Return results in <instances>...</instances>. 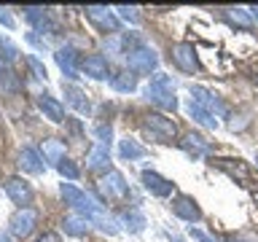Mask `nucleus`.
Masks as SVG:
<instances>
[{"label": "nucleus", "instance_id": "1a4fd4ad", "mask_svg": "<svg viewBox=\"0 0 258 242\" xmlns=\"http://www.w3.org/2000/svg\"><path fill=\"white\" fill-rule=\"evenodd\" d=\"M86 16L102 32H108V35H118V19H116V14H113L110 8H105V6H86Z\"/></svg>", "mask_w": 258, "mask_h": 242}, {"label": "nucleus", "instance_id": "f704fd0d", "mask_svg": "<svg viewBox=\"0 0 258 242\" xmlns=\"http://www.w3.org/2000/svg\"><path fill=\"white\" fill-rule=\"evenodd\" d=\"M0 24H3V27H8V30H14L16 27V22H14V16L6 11V8H0Z\"/></svg>", "mask_w": 258, "mask_h": 242}, {"label": "nucleus", "instance_id": "423d86ee", "mask_svg": "<svg viewBox=\"0 0 258 242\" xmlns=\"http://www.w3.org/2000/svg\"><path fill=\"white\" fill-rule=\"evenodd\" d=\"M188 92H191V100H194V102H199L202 108L210 110L213 116H226V113H229L226 102H223L215 92H210V89L199 86V84H191V86H188Z\"/></svg>", "mask_w": 258, "mask_h": 242}, {"label": "nucleus", "instance_id": "37998d69", "mask_svg": "<svg viewBox=\"0 0 258 242\" xmlns=\"http://www.w3.org/2000/svg\"><path fill=\"white\" fill-rule=\"evenodd\" d=\"M0 73H3V62H0Z\"/></svg>", "mask_w": 258, "mask_h": 242}, {"label": "nucleus", "instance_id": "0eeeda50", "mask_svg": "<svg viewBox=\"0 0 258 242\" xmlns=\"http://www.w3.org/2000/svg\"><path fill=\"white\" fill-rule=\"evenodd\" d=\"M140 180H143V189L156 199H167V197H172V191H175V183L167 180L164 175H159L156 169H143Z\"/></svg>", "mask_w": 258, "mask_h": 242}, {"label": "nucleus", "instance_id": "ea45409f", "mask_svg": "<svg viewBox=\"0 0 258 242\" xmlns=\"http://www.w3.org/2000/svg\"><path fill=\"white\" fill-rule=\"evenodd\" d=\"M247 11H250V16H253V22H258V6H250Z\"/></svg>", "mask_w": 258, "mask_h": 242}, {"label": "nucleus", "instance_id": "a878e982", "mask_svg": "<svg viewBox=\"0 0 258 242\" xmlns=\"http://www.w3.org/2000/svg\"><path fill=\"white\" fill-rule=\"evenodd\" d=\"M118 226H124L126 231H132V234H140L145 229V215L140 213V210H126V213H121L118 218Z\"/></svg>", "mask_w": 258, "mask_h": 242}, {"label": "nucleus", "instance_id": "20e7f679", "mask_svg": "<svg viewBox=\"0 0 258 242\" xmlns=\"http://www.w3.org/2000/svg\"><path fill=\"white\" fill-rule=\"evenodd\" d=\"M143 127H145V132H151L159 143H172L177 137V124L172 118H167L164 113H148V116L143 118Z\"/></svg>", "mask_w": 258, "mask_h": 242}, {"label": "nucleus", "instance_id": "58836bf2", "mask_svg": "<svg viewBox=\"0 0 258 242\" xmlns=\"http://www.w3.org/2000/svg\"><path fill=\"white\" fill-rule=\"evenodd\" d=\"M167 239H169V242H185L180 234H175V231H167Z\"/></svg>", "mask_w": 258, "mask_h": 242}, {"label": "nucleus", "instance_id": "c03bdc74", "mask_svg": "<svg viewBox=\"0 0 258 242\" xmlns=\"http://www.w3.org/2000/svg\"><path fill=\"white\" fill-rule=\"evenodd\" d=\"M255 164H258V159H255Z\"/></svg>", "mask_w": 258, "mask_h": 242}, {"label": "nucleus", "instance_id": "c756f323", "mask_svg": "<svg viewBox=\"0 0 258 242\" xmlns=\"http://www.w3.org/2000/svg\"><path fill=\"white\" fill-rule=\"evenodd\" d=\"M56 169H59V175H62V177H68V180H78V175H81V169L73 164L70 159H62Z\"/></svg>", "mask_w": 258, "mask_h": 242}, {"label": "nucleus", "instance_id": "72a5a7b5", "mask_svg": "<svg viewBox=\"0 0 258 242\" xmlns=\"http://www.w3.org/2000/svg\"><path fill=\"white\" fill-rule=\"evenodd\" d=\"M247 124H250V118H247V116H231L229 129H231V132H239V129H245Z\"/></svg>", "mask_w": 258, "mask_h": 242}, {"label": "nucleus", "instance_id": "7c9ffc66", "mask_svg": "<svg viewBox=\"0 0 258 242\" xmlns=\"http://www.w3.org/2000/svg\"><path fill=\"white\" fill-rule=\"evenodd\" d=\"M116 11H118L121 19L129 22V24H137V22H140V14H137L135 6H116Z\"/></svg>", "mask_w": 258, "mask_h": 242}, {"label": "nucleus", "instance_id": "473e14b6", "mask_svg": "<svg viewBox=\"0 0 258 242\" xmlns=\"http://www.w3.org/2000/svg\"><path fill=\"white\" fill-rule=\"evenodd\" d=\"M97 143H105V145H110V137H113V129L110 124H97Z\"/></svg>", "mask_w": 258, "mask_h": 242}, {"label": "nucleus", "instance_id": "ddd939ff", "mask_svg": "<svg viewBox=\"0 0 258 242\" xmlns=\"http://www.w3.org/2000/svg\"><path fill=\"white\" fill-rule=\"evenodd\" d=\"M81 70H84L89 78H94V81H105L108 76H113V73H110V65H108V59H105L102 54H89V56H84V59H81Z\"/></svg>", "mask_w": 258, "mask_h": 242}, {"label": "nucleus", "instance_id": "a19ab883", "mask_svg": "<svg viewBox=\"0 0 258 242\" xmlns=\"http://www.w3.org/2000/svg\"><path fill=\"white\" fill-rule=\"evenodd\" d=\"M229 242H250V239H245V237H234V239H229Z\"/></svg>", "mask_w": 258, "mask_h": 242}, {"label": "nucleus", "instance_id": "f8f14e48", "mask_svg": "<svg viewBox=\"0 0 258 242\" xmlns=\"http://www.w3.org/2000/svg\"><path fill=\"white\" fill-rule=\"evenodd\" d=\"M54 59H56V65H59V70L64 73V78H68V81L81 78L78 76V51L73 46H59L54 51Z\"/></svg>", "mask_w": 258, "mask_h": 242}, {"label": "nucleus", "instance_id": "9b49d317", "mask_svg": "<svg viewBox=\"0 0 258 242\" xmlns=\"http://www.w3.org/2000/svg\"><path fill=\"white\" fill-rule=\"evenodd\" d=\"M172 213L180 218V221L197 223L202 218V207L197 205L194 197H188V194H177V197H172Z\"/></svg>", "mask_w": 258, "mask_h": 242}, {"label": "nucleus", "instance_id": "dca6fc26", "mask_svg": "<svg viewBox=\"0 0 258 242\" xmlns=\"http://www.w3.org/2000/svg\"><path fill=\"white\" fill-rule=\"evenodd\" d=\"M19 167L24 169V172H30V175H40L46 169V159L40 156V151L38 148H22L19 151Z\"/></svg>", "mask_w": 258, "mask_h": 242}, {"label": "nucleus", "instance_id": "4468645a", "mask_svg": "<svg viewBox=\"0 0 258 242\" xmlns=\"http://www.w3.org/2000/svg\"><path fill=\"white\" fill-rule=\"evenodd\" d=\"M180 148L188 153V156H194V159H205V156L213 153V143L205 140V137L197 135V132H188V135H183Z\"/></svg>", "mask_w": 258, "mask_h": 242}, {"label": "nucleus", "instance_id": "4c0bfd02", "mask_svg": "<svg viewBox=\"0 0 258 242\" xmlns=\"http://www.w3.org/2000/svg\"><path fill=\"white\" fill-rule=\"evenodd\" d=\"M38 242H62L59 239V234H54V231H46V234H40Z\"/></svg>", "mask_w": 258, "mask_h": 242}, {"label": "nucleus", "instance_id": "a211bd4d", "mask_svg": "<svg viewBox=\"0 0 258 242\" xmlns=\"http://www.w3.org/2000/svg\"><path fill=\"white\" fill-rule=\"evenodd\" d=\"M40 153L48 164L59 167V161L64 159V143L56 140V137H46V140H40Z\"/></svg>", "mask_w": 258, "mask_h": 242}, {"label": "nucleus", "instance_id": "39448f33", "mask_svg": "<svg viewBox=\"0 0 258 242\" xmlns=\"http://www.w3.org/2000/svg\"><path fill=\"white\" fill-rule=\"evenodd\" d=\"M8 226H11V234H14L16 239L30 237L32 229L38 226V210H35V207H22V210H16V213L11 215V221H8Z\"/></svg>", "mask_w": 258, "mask_h": 242}, {"label": "nucleus", "instance_id": "f257e3e1", "mask_svg": "<svg viewBox=\"0 0 258 242\" xmlns=\"http://www.w3.org/2000/svg\"><path fill=\"white\" fill-rule=\"evenodd\" d=\"M143 94H145V100L153 102L161 110H175L177 108L175 81H172V76H167V73H156V76L151 78V84L143 89Z\"/></svg>", "mask_w": 258, "mask_h": 242}, {"label": "nucleus", "instance_id": "4be33fe9", "mask_svg": "<svg viewBox=\"0 0 258 242\" xmlns=\"http://www.w3.org/2000/svg\"><path fill=\"white\" fill-rule=\"evenodd\" d=\"M110 86L121 94H132L137 89V76L132 70H121V73H113L110 76Z\"/></svg>", "mask_w": 258, "mask_h": 242}, {"label": "nucleus", "instance_id": "6e6552de", "mask_svg": "<svg viewBox=\"0 0 258 242\" xmlns=\"http://www.w3.org/2000/svg\"><path fill=\"white\" fill-rule=\"evenodd\" d=\"M169 56L183 73H199V56L191 43H175L169 48Z\"/></svg>", "mask_w": 258, "mask_h": 242}, {"label": "nucleus", "instance_id": "2f4dec72", "mask_svg": "<svg viewBox=\"0 0 258 242\" xmlns=\"http://www.w3.org/2000/svg\"><path fill=\"white\" fill-rule=\"evenodd\" d=\"M27 65H30L32 76H35V78H40V81H46V76H48V73H46V68H43V62H40V59H38L35 54H30V56H27Z\"/></svg>", "mask_w": 258, "mask_h": 242}, {"label": "nucleus", "instance_id": "2eb2a0df", "mask_svg": "<svg viewBox=\"0 0 258 242\" xmlns=\"http://www.w3.org/2000/svg\"><path fill=\"white\" fill-rule=\"evenodd\" d=\"M108 167H110V145L94 143L92 151H89V156H86V169H92V172H105Z\"/></svg>", "mask_w": 258, "mask_h": 242}, {"label": "nucleus", "instance_id": "b1692460", "mask_svg": "<svg viewBox=\"0 0 258 242\" xmlns=\"http://www.w3.org/2000/svg\"><path fill=\"white\" fill-rule=\"evenodd\" d=\"M185 110H188V116L197 121V124H202V127H207V129H218V118L213 116L210 110H205L199 102H194V100H188V105H185Z\"/></svg>", "mask_w": 258, "mask_h": 242}, {"label": "nucleus", "instance_id": "5701e85b", "mask_svg": "<svg viewBox=\"0 0 258 242\" xmlns=\"http://www.w3.org/2000/svg\"><path fill=\"white\" fill-rule=\"evenodd\" d=\"M118 156L124 161H137V159L148 156V151H145L137 140H132V137H124V140L118 143Z\"/></svg>", "mask_w": 258, "mask_h": 242}, {"label": "nucleus", "instance_id": "aec40b11", "mask_svg": "<svg viewBox=\"0 0 258 242\" xmlns=\"http://www.w3.org/2000/svg\"><path fill=\"white\" fill-rule=\"evenodd\" d=\"M62 92H64V100H68V102L73 105V108L78 110V113H89V110H92V102L86 100V94L81 92L78 86L64 84V81H62Z\"/></svg>", "mask_w": 258, "mask_h": 242}, {"label": "nucleus", "instance_id": "bb28decb", "mask_svg": "<svg viewBox=\"0 0 258 242\" xmlns=\"http://www.w3.org/2000/svg\"><path fill=\"white\" fill-rule=\"evenodd\" d=\"M226 16H229L231 24H237V27H242V30L253 27V16H250L247 8H226Z\"/></svg>", "mask_w": 258, "mask_h": 242}, {"label": "nucleus", "instance_id": "412c9836", "mask_svg": "<svg viewBox=\"0 0 258 242\" xmlns=\"http://www.w3.org/2000/svg\"><path fill=\"white\" fill-rule=\"evenodd\" d=\"M213 164H218L226 175H231L234 180H237V177H239L242 183H247V180H250L247 167H245V161H242V159H215Z\"/></svg>", "mask_w": 258, "mask_h": 242}, {"label": "nucleus", "instance_id": "7ed1b4c3", "mask_svg": "<svg viewBox=\"0 0 258 242\" xmlns=\"http://www.w3.org/2000/svg\"><path fill=\"white\" fill-rule=\"evenodd\" d=\"M97 189H100L102 199H108V202H118V199L129 197V183H126V177L121 175L118 169H108V175L100 177Z\"/></svg>", "mask_w": 258, "mask_h": 242}, {"label": "nucleus", "instance_id": "f3484780", "mask_svg": "<svg viewBox=\"0 0 258 242\" xmlns=\"http://www.w3.org/2000/svg\"><path fill=\"white\" fill-rule=\"evenodd\" d=\"M24 19H27V24L35 27V32H54L56 30V24L51 22L46 8H35V6L24 8Z\"/></svg>", "mask_w": 258, "mask_h": 242}, {"label": "nucleus", "instance_id": "393cba45", "mask_svg": "<svg viewBox=\"0 0 258 242\" xmlns=\"http://www.w3.org/2000/svg\"><path fill=\"white\" fill-rule=\"evenodd\" d=\"M62 229H64V234H70V237H84L89 231V221L78 213H70V215L62 218Z\"/></svg>", "mask_w": 258, "mask_h": 242}, {"label": "nucleus", "instance_id": "c9c22d12", "mask_svg": "<svg viewBox=\"0 0 258 242\" xmlns=\"http://www.w3.org/2000/svg\"><path fill=\"white\" fill-rule=\"evenodd\" d=\"M191 237L197 239V242H218V239H213L210 234H205V231H199L197 226H191Z\"/></svg>", "mask_w": 258, "mask_h": 242}, {"label": "nucleus", "instance_id": "cd10ccee", "mask_svg": "<svg viewBox=\"0 0 258 242\" xmlns=\"http://www.w3.org/2000/svg\"><path fill=\"white\" fill-rule=\"evenodd\" d=\"M59 194H62V199H64V205H76V202H78V197H81V194H84V191H81L78 189V186H73V183H62L59 186Z\"/></svg>", "mask_w": 258, "mask_h": 242}, {"label": "nucleus", "instance_id": "9d476101", "mask_svg": "<svg viewBox=\"0 0 258 242\" xmlns=\"http://www.w3.org/2000/svg\"><path fill=\"white\" fill-rule=\"evenodd\" d=\"M6 194H8V199H11L14 205H19V210L30 207L32 197H35L32 186L27 180H22V177H8V180H6Z\"/></svg>", "mask_w": 258, "mask_h": 242}, {"label": "nucleus", "instance_id": "e433bc0d", "mask_svg": "<svg viewBox=\"0 0 258 242\" xmlns=\"http://www.w3.org/2000/svg\"><path fill=\"white\" fill-rule=\"evenodd\" d=\"M27 43H32L35 48H40V51L46 48V40H43V38H38L35 32H27Z\"/></svg>", "mask_w": 258, "mask_h": 242}, {"label": "nucleus", "instance_id": "f03ea898", "mask_svg": "<svg viewBox=\"0 0 258 242\" xmlns=\"http://www.w3.org/2000/svg\"><path fill=\"white\" fill-rule=\"evenodd\" d=\"M124 56H126V65L132 73H153L159 68V56L151 46H145L140 38H135L129 43V38L124 35Z\"/></svg>", "mask_w": 258, "mask_h": 242}, {"label": "nucleus", "instance_id": "79ce46f5", "mask_svg": "<svg viewBox=\"0 0 258 242\" xmlns=\"http://www.w3.org/2000/svg\"><path fill=\"white\" fill-rule=\"evenodd\" d=\"M255 86H258V73H255Z\"/></svg>", "mask_w": 258, "mask_h": 242}, {"label": "nucleus", "instance_id": "a18cd8bd", "mask_svg": "<svg viewBox=\"0 0 258 242\" xmlns=\"http://www.w3.org/2000/svg\"><path fill=\"white\" fill-rule=\"evenodd\" d=\"M0 40H3V38H0Z\"/></svg>", "mask_w": 258, "mask_h": 242}, {"label": "nucleus", "instance_id": "c85d7f7f", "mask_svg": "<svg viewBox=\"0 0 258 242\" xmlns=\"http://www.w3.org/2000/svg\"><path fill=\"white\" fill-rule=\"evenodd\" d=\"M16 56H19V48H16L8 38L0 40V62H14Z\"/></svg>", "mask_w": 258, "mask_h": 242}, {"label": "nucleus", "instance_id": "6ab92c4d", "mask_svg": "<svg viewBox=\"0 0 258 242\" xmlns=\"http://www.w3.org/2000/svg\"><path fill=\"white\" fill-rule=\"evenodd\" d=\"M38 105H40V110L46 113V118H51L54 124H62V121H64V108H62V102L56 100V97L40 94L38 97Z\"/></svg>", "mask_w": 258, "mask_h": 242}]
</instances>
